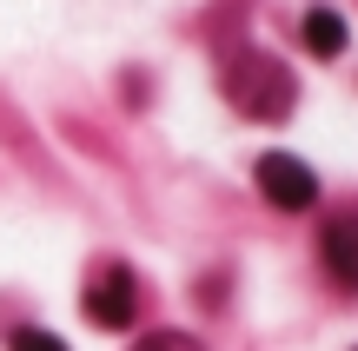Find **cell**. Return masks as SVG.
<instances>
[{"instance_id": "obj_5", "label": "cell", "mask_w": 358, "mask_h": 351, "mask_svg": "<svg viewBox=\"0 0 358 351\" xmlns=\"http://www.w3.org/2000/svg\"><path fill=\"white\" fill-rule=\"evenodd\" d=\"M7 351H66V338H53V331H40V325H20L7 338Z\"/></svg>"}, {"instance_id": "obj_6", "label": "cell", "mask_w": 358, "mask_h": 351, "mask_svg": "<svg viewBox=\"0 0 358 351\" xmlns=\"http://www.w3.org/2000/svg\"><path fill=\"white\" fill-rule=\"evenodd\" d=\"M133 351H199V338H186V331H153V338H140Z\"/></svg>"}, {"instance_id": "obj_2", "label": "cell", "mask_w": 358, "mask_h": 351, "mask_svg": "<svg viewBox=\"0 0 358 351\" xmlns=\"http://www.w3.org/2000/svg\"><path fill=\"white\" fill-rule=\"evenodd\" d=\"M133 312H140L133 272H127V265H106V272L87 285V318H93L100 331H127V325H133Z\"/></svg>"}, {"instance_id": "obj_4", "label": "cell", "mask_w": 358, "mask_h": 351, "mask_svg": "<svg viewBox=\"0 0 358 351\" xmlns=\"http://www.w3.org/2000/svg\"><path fill=\"white\" fill-rule=\"evenodd\" d=\"M299 33H306V47L319 53V60H332V53H345V20H338L332 7H312L306 20H299Z\"/></svg>"}, {"instance_id": "obj_3", "label": "cell", "mask_w": 358, "mask_h": 351, "mask_svg": "<svg viewBox=\"0 0 358 351\" xmlns=\"http://www.w3.org/2000/svg\"><path fill=\"white\" fill-rule=\"evenodd\" d=\"M319 252H325V265H332L338 285H358V212H338V219L325 225Z\"/></svg>"}, {"instance_id": "obj_1", "label": "cell", "mask_w": 358, "mask_h": 351, "mask_svg": "<svg viewBox=\"0 0 358 351\" xmlns=\"http://www.w3.org/2000/svg\"><path fill=\"white\" fill-rule=\"evenodd\" d=\"M259 193H266L279 212H306V206H319V172H312L299 153H266L259 159Z\"/></svg>"}]
</instances>
